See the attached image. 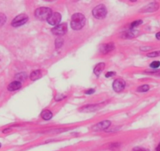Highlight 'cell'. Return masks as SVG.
<instances>
[{"label": "cell", "instance_id": "obj_25", "mask_svg": "<svg viewBox=\"0 0 160 151\" xmlns=\"http://www.w3.org/2000/svg\"><path fill=\"white\" fill-rule=\"evenodd\" d=\"M115 72H107V74H106V77H110V76H113L115 75Z\"/></svg>", "mask_w": 160, "mask_h": 151}, {"label": "cell", "instance_id": "obj_1", "mask_svg": "<svg viewBox=\"0 0 160 151\" xmlns=\"http://www.w3.org/2000/svg\"><path fill=\"white\" fill-rule=\"evenodd\" d=\"M86 18L81 13H75L72 16L71 25L74 30H79L85 25Z\"/></svg>", "mask_w": 160, "mask_h": 151}, {"label": "cell", "instance_id": "obj_7", "mask_svg": "<svg viewBox=\"0 0 160 151\" xmlns=\"http://www.w3.org/2000/svg\"><path fill=\"white\" fill-rule=\"evenodd\" d=\"M126 86V83L123 79H115L114 83H113V89L114 91L116 92H120L123 89L125 88Z\"/></svg>", "mask_w": 160, "mask_h": 151}, {"label": "cell", "instance_id": "obj_5", "mask_svg": "<svg viewBox=\"0 0 160 151\" xmlns=\"http://www.w3.org/2000/svg\"><path fill=\"white\" fill-rule=\"evenodd\" d=\"M68 31V26L66 24H59L58 25L55 26L54 28L52 29V32L54 35L56 36H62L66 33V32Z\"/></svg>", "mask_w": 160, "mask_h": 151}, {"label": "cell", "instance_id": "obj_10", "mask_svg": "<svg viewBox=\"0 0 160 151\" xmlns=\"http://www.w3.org/2000/svg\"><path fill=\"white\" fill-rule=\"evenodd\" d=\"M21 86L22 84L20 81H13L11 83H9L7 88L9 91H14L21 88Z\"/></svg>", "mask_w": 160, "mask_h": 151}, {"label": "cell", "instance_id": "obj_19", "mask_svg": "<svg viewBox=\"0 0 160 151\" xmlns=\"http://www.w3.org/2000/svg\"><path fill=\"white\" fill-rule=\"evenodd\" d=\"M6 17L4 15L3 13H0V26L4 25V23L6 22Z\"/></svg>", "mask_w": 160, "mask_h": 151}, {"label": "cell", "instance_id": "obj_11", "mask_svg": "<svg viewBox=\"0 0 160 151\" xmlns=\"http://www.w3.org/2000/svg\"><path fill=\"white\" fill-rule=\"evenodd\" d=\"M104 67H105V64H104V63H103V62L99 63V64H98L94 68V73H95V75L100 76V73L103 72Z\"/></svg>", "mask_w": 160, "mask_h": 151}, {"label": "cell", "instance_id": "obj_16", "mask_svg": "<svg viewBox=\"0 0 160 151\" xmlns=\"http://www.w3.org/2000/svg\"><path fill=\"white\" fill-rule=\"evenodd\" d=\"M149 88L150 87H149L148 85H142V86L138 87V91H139V92H145V91H148Z\"/></svg>", "mask_w": 160, "mask_h": 151}, {"label": "cell", "instance_id": "obj_18", "mask_svg": "<svg viewBox=\"0 0 160 151\" xmlns=\"http://www.w3.org/2000/svg\"><path fill=\"white\" fill-rule=\"evenodd\" d=\"M63 40L61 38H58V39H56V41H55V46H56V48H60L63 44Z\"/></svg>", "mask_w": 160, "mask_h": 151}, {"label": "cell", "instance_id": "obj_23", "mask_svg": "<svg viewBox=\"0 0 160 151\" xmlns=\"http://www.w3.org/2000/svg\"><path fill=\"white\" fill-rule=\"evenodd\" d=\"M142 23H143V21H134V22L132 23L131 24V28H135V27H137V26H138V25H141V24H142Z\"/></svg>", "mask_w": 160, "mask_h": 151}, {"label": "cell", "instance_id": "obj_8", "mask_svg": "<svg viewBox=\"0 0 160 151\" xmlns=\"http://www.w3.org/2000/svg\"><path fill=\"white\" fill-rule=\"evenodd\" d=\"M111 125V121H104L102 122L99 123L97 125H96L94 127V131H101V130H105L107 128H109V126Z\"/></svg>", "mask_w": 160, "mask_h": 151}, {"label": "cell", "instance_id": "obj_27", "mask_svg": "<svg viewBox=\"0 0 160 151\" xmlns=\"http://www.w3.org/2000/svg\"><path fill=\"white\" fill-rule=\"evenodd\" d=\"M156 38L158 39V40H160V32H158L156 34Z\"/></svg>", "mask_w": 160, "mask_h": 151}, {"label": "cell", "instance_id": "obj_26", "mask_svg": "<svg viewBox=\"0 0 160 151\" xmlns=\"http://www.w3.org/2000/svg\"><path fill=\"white\" fill-rule=\"evenodd\" d=\"M94 92V90H93V89H90V90H88V91H87V92H86V94H93Z\"/></svg>", "mask_w": 160, "mask_h": 151}, {"label": "cell", "instance_id": "obj_3", "mask_svg": "<svg viewBox=\"0 0 160 151\" xmlns=\"http://www.w3.org/2000/svg\"><path fill=\"white\" fill-rule=\"evenodd\" d=\"M92 13L97 19H103L107 15V9L104 5H99L93 9Z\"/></svg>", "mask_w": 160, "mask_h": 151}, {"label": "cell", "instance_id": "obj_9", "mask_svg": "<svg viewBox=\"0 0 160 151\" xmlns=\"http://www.w3.org/2000/svg\"><path fill=\"white\" fill-rule=\"evenodd\" d=\"M114 48H115V46H114V44H112V43L104 44V45H102L100 47V52L103 54H107L112 51Z\"/></svg>", "mask_w": 160, "mask_h": 151}, {"label": "cell", "instance_id": "obj_24", "mask_svg": "<svg viewBox=\"0 0 160 151\" xmlns=\"http://www.w3.org/2000/svg\"><path fill=\"white\" fill-rule=\"evenodd\" d=\"M133 151H149V150L148 149H145V148H142V147H135L134 149H133Z\"/></svg>", "mask_w": 160, "mask_h": 151}, {"label": "cell", "instance_id": "obj_21", "mask_svg": "<svg viewBox=\"0 0 160 151\" xmlns=\"http://www.w3.org/2000/svg\"><path fill=\"white\" fill-rule=\"evenodd\" d=\"M160 56V51H155V52H152L148 54V57L149 58H155V57Z\"/></svg>", "mask_w": 160, "mask_h": 151}, {"label": "cell", "instance_id": "obj_14", "mask_svg": "<svg viewBox=\"0 0 160 151\" xmlns=\"http://www.w3.org/2000/svg\"><path fill=\"white\" fill-rule=\"evenodd\" d=\"M53 117V113H51L49 110H44L43 113H42V117L43 118L45 121H49Z\"/></svg>", "mask_w": 160, "mask_h": 151}, {"label": "cell", "instance_id": "obj_13", "mask_svg": "<svg viewBox=\"0 0 160 151\" xmlns=\"http://www.w3.org/2000/svg\"><path fill=\"white\" fill-rule=\"evenodd\" d=\"M42 76V72L41 70H36L34 72H32V74L30 75V78L32 80H36Z\"/></svg>", "mask_w": 160, "mask_h": 151}, {"label": "cell", "instance_id": "obj_28", "mask_svg": "<svg viewBox=\"0 0 160 151\" xmlns=\"http://www.w3.org/2000/svg\"><path fill=\"white\" fill-rule=\"evenodd\" d=\"M156 151H160V143L158 144V146H157Z\"/></svg>", "mask_w": 160, "mask_h": 151}, {"label": "cell", "instance_id": "obj_2", "mask_svg": "<svg viewBox=\"0 0 160 151\" xmlns=\"http://www.w3.org/2000/svg\"><path fill=\"white\" fill-rule=\"evenodd\" d=\"M52 14V11L49 8H46V7H41L39 8L36 10L35 12V15L36 17H37L38 19L39 20H48L50 15Z\"/></svg>", "mask_w": 160, "mask_h": 151}, {"label": "cell", "instance_id": "obj_29", "mask_svg": "<svg viewBox=\"0 0 160 151\" xmlns=\"http://www.w3.org/2000/svg\"><path fill=\"white\" fill-rule=\"evenodd\" d=\"M0 147H1V143H0Z\"/></svg>", "mask_w": 160, "mask_h": 151}, {"label": "cell", "instance_id": "obj_17", "mask_svg": "<svg viewBox=\"0 0 160 151\" xmlns=\"http://www.w3.org/2000/svg\"><path fill=\"white\" fill-rule=\"evenodd\" d=\"M16 77H17L18 79H20L21 81H23V80H25V79L27 78V75L26 73H25V72H21V73L17 74Z\"/></svg>", "mask_w": 160, "mask_h": 151}, {"label": "cell", "instance_id": "obj_4", "mask_svg": "<svg viewBox=\"0 0 160 151\" xmlns=\"http://www.w3.org/2000/svg\"><path fill=\"white\" fill-rule=\"evenodd\" d=\"M28 16L26 14H25V13H22V14H20V15H18L17 17H16L15 18L13 19L11 25L13 27L21 26V25H25V23L28 21Z\"/></svg>", "mask_w": 160, "mask_h": 151}, {"label": "cell", "instance_id": "obj_15", "mask_svg": "<svg viewBox=\"0 0 160 151\" xmlns=\"http://www.w3.org/2000/svg\"><path fill=\"white\" fill-rule=\"evenodd\" d=\"M97 108V106L96 105H89L87 106H83V109L81 110V111H85V112H90V111H94Z\"/></svg>", "mask_w": 160, "mask_h": 151}, {"label": "cell", "instance_id": "obj_20", "mask_svg": "<svg viewBox=\"0 0 160 151\" xmlns=\"http://www.w3.org/2000/svg\"><path fill=\"white\" fill-rule=\"evenodd\" d=\"M135 31H129V32H126V38H133L136 36Z\"/></svg>", "mask_w": 160, "mask_h": 151}, {"label": "cell", "instance_id": "obj_12", "mask_svg": "<svg viewBox=\"0 0 160 151\" xmlns=\"http://www.w3.org/2000/svg\"><path fill=\"white\" fill-rule=\"evenodd\" d=\"M158 4L153 2V3L149 4L148 6H146V7H145V9H144V11H145V12H152V11H155V10H156V9H158Z\"/></svg>", "mask_w": 160, "mask_h": 151}, {"label": "cell", "instance_id": "obj_22", "mask_svg": "<svg viewBox=\"0 0 160 151\" xmlns=\"http://www.w3.org/2000/svg\"><path fill=\"white\" fill-rule=\"evenodd\" d=\"M150 66L152 68H158L160 66V61H153V62L150 65Z\"/></svg>", "mask_w": 160, "mask_h": 151}, {"label": "cell", "instance_id": "obj_6", "mask_svg": "<svg viewBox=\"0 0 160 151\" xmlns=\"http://www.w3.org/2000/svg\"><path fill=\"white\" fill-rule=\"evenodd\" d=\"M60 20H61V15L57 12H55V13H52L50 17L47 20V22L49 23V25L56 26L60 22Z\"/></svg>", "mask_w": 160, "mask_h": 151}]
</instances>
